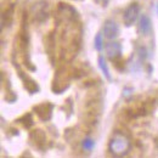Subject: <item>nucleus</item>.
Listing matches in <instances>:
<instances>
[{
    "mask_svg": "<svg viewBox=\"0 0 158 158\" xmlns=\"http://www.w3.org/2000/svg\"><path fill=\"white\" fill-rule=\"evenodd\" d=\"M131 148V142L129 138L123 134V133H114L112 139L110 140V143H108V150L110 152L116 156V157H123L125 155L129 153Z\"/></svg>",
    "mask_w": 158,
    "mask_h": 158,
    "instance_id": "1",
    "label": "nucleus"
},
{
    "mask_svg": "<svg viewBox=\"0 0 158 158\" xmlns=\"http://www.w3.org/2000/svg\"><path fill=\"white\" fill-rule=\"evenodd\" d=\"M57 23H69V22H74L77 19V11L67 4H60L57 7Z\"/></svg>",
    "mask_w": 158,
    "mask_h": 158,
    "instance_id": "2",
    "label": "nucleus"
},
{
    "mask_svg": "<svg viewBox=\"0 0 158 158\" xmlns=\"http://www.w3.org/2000/svg\"><path fill=\"white\" fill-rule=\"evenodd\" d=\"M32 17L37 23H41L49 17V5L46 1H38L32 6Z\"/></svg>",
    "mask_w": 158,
    "mask_h": 158,
    "instance_id": "3",
    "label": "nucleus"
},
{
    "mask_svg": "<svg viewBox=\"0 0 158 158\" xmlns=\"http://www.w3.org/2000/svg\"><path fill=\"white\" fill-rule=\"evenodd\" d=\"M139 12H140V9H139V5L138 4H131L129 5L124 14H123V21H124V24L130 27L135 23V21L138 20V16H139Z\"/></svg>",
    "mask_w": 158,
    "mask_h": 158,
    "instance_id": "4",
    "label": "nucleus"
},
{
    "mask_svg": "<svg viewBox=\"0 0 158 158\" xmlns=\"http://www.w3.org/2000/svg\"><path fill=\"white\" fill-rule=\"evenodd\" d=\"M102 32L107 39L113 40L119 34V27L113 20H107L103 23Z\"/></svg>",
    "mask_w": 158,
    "mask_h": 158,
    "instance_id": "5",
    "label": "nucleus"
},
{
    "mask_svg": "<svg viewBox=\"0 0 158 158\" xmlns=\"http://www.w3.org/2000/svg\"><path fill=\"white\" fill-rule=\"evenodd\" d=\"M105 50H106L107 57H110L112 61L116 59H119L120 55H122V46L117 41H110L108 44H106Z\"/></svg>",
    "mask_w": 158,
    "mask_h": 158,
    "instance_id": "6",
    "label": "nucleus"
},
{
    "mask_svg": "<svg viewBox=\"0 0 158 158\" xmlns=\"http://www.w3.org/2000/svg\"><path fill=\"white\" fill-rule=\"evenodd\" d=\"M34 111L37 112V116L41 120H49L51 118V113H52V105H50V103H40V105L34 107Z\"/></svg>",
    "mask_w": 158,
    "mask_h": 158,
    "instance_id": "7",
    "label": "nucleus"
},
{
    "mask_svg": "<svg viewBox=\"0 0 158 158\" xmlns=\"http://www.w3.org/2000/svg\"><path fill=\"white\" fill-rule=\"evenodd\" d=\"M29 139H31L32 143H33L37 148H40V150L44 147V145H45V142H46V136H45L44 131H43V130H39V129L32 131Z\"/></svg>",
    "mask_w": 158,
    "mask_h": 158,
    "instance_id": "8",
    "label": "nucleus"
},
{
    "mask_svg": "<svg viewBox=\"0 0 158 158\" xmlns=\"http://www.w3.org/2000/svg\"><path fill=\"white\" fill-rule=\"evenodd\" d=\"M139 29L141 34L143 35H148L152 32V23H151V20L148 19V16L146 15L141 16V19L139 21Z\"/></svg>",
    "mask_w": 158,
    "mask_h": 158,
    "instance_id": "9",
    "label": "nucleus"
},
{
    "mask_svg": "<svg viewBox=\"0 0 158 158\" xmlns=\"http://www.w3.org/2000/svg\"><path fill=\"white\" fill-rule=\"evenodd\" d=\"M68 83H69L68 73H67L64 69H61L59 73L56 74V78H55V85H56V88H54V90H56L59 85H63L64 89H66L67 85H68Z\"/></svg>",
    "mask_w": 158,
    "mask_h": 158,
    "instance_id": "10",
    "label": "nucleus"
},
{
    "mask_svg": "<svg viewBox=\"0 0 158 158\" xmlns=\"http://www.w3.org/2000/svg\"><path fill=\"white\" fill-rule=\"evenodd\" d=\"M12 19H14V9H12V7H9V9L2 14V16H1V24H2V27H4L5 24H6V26L11 24Z\"/></svg>",
    "mask_w": 158,
    "mask_h": 158,
    "instance_id": "11",
    "label": "nucleus"
},
{
    "mask_svg": "<svg viewBox=\"0 0 158 158\" xmlns=\"http://www.w3.org/2000/svg\"><path fill=\"white\" fill-rule=\"evenodd\" d=\"M99 66H100V68H101V71H102V73L105 74V77L108 79V80H112V78H111V73H110V69H108V67H107L106 60H105L103 56H99Z\"/></svg>",
    "mask_w": 158,
    "mask_h": 158,
    "instance_id": "12",
    "label": "nucleus"
},
{
    "mask_svg": "<svg viewBox=\"0 0 158 158\" xmlns=\"http://www.w3.org/2000/svg\"><path fill=\"white\" fill-rule=\"evenodd\" d=\"M23 80H24V88L31 93V94H33V93H35L37 90H38V85H37V83L33 80V79L31 78H24L23 77Z\"/></svg>",
    "mask_w": 158,
    "mask_h": 158,
    "instance_id": "13",
    "label": "nucleus"
},
{
    "mask_svg": "<svg viewBox=\"0 0 158 158\" xmlns=\"http://www.w3.org/2000/svg\"><path fill=\"white\" fill-rule=\"evenodd\" d=\"M19 122L22 123V125H23L24 128H31V127L33 125V118H32V114H31V113H27V114L22 116V117L19 119Z\"/></svg>",
    "mask_w": 158,
    "mask_h": 158,
    "instance_id": "14",
    "label": "nucleus"
},
{
    "mask_svg": "<svg viewBox=\"0 0 158 158\" xmlns=\"http://www.w3.org/2000/svg\"><path fill=\"white\" fill-rule=\"evenodd\" d=\"M94 146H95V142L90 138H86L83 141V147H84V150H86V151H91V150L94 148Z\"/></svg>",
    "mask_w": 158,
    "mask_h": 158,
    "instance_id": "15",
    "label": "nucleus"
},
{
    "mask_svg": "<svg viewBox=\"0 0 158 158\" xmlns=\"http://www.w3.org/2000/svg\"><path fill=\"white\" fill-rule=\"evenodd\" d=\"M102 48H103V40H102V35L99 33L95 37V49L100 51V50H102Z\"/></svg>",
    "mask_w": 158,
    "mask_h": 158,
    "instance_id": "16",
    "label": "nucleus"
},
{
    "mask_svg": "<svg viewBox=\"0 0 158 158\" xmlns=\"http://www.w3.org/2000/svg\"><path fill=\"white\" fill-rule=\"evenodd\" d=\"M96 1H98L99 4H101L102 6H106V5L108 4V1H110V0H96Z\"/></svg>",
    "mask_w": 158,
    "mask_h": 158,
    "instance_id": "17",
    "label": "nucleus"
},
{
    "mask_svg": "<svg viewBox=\"0 0 158 158\" xmlns=\"http://www.w3.org/2000/svg\"><path fill=\"white\" fill-rule=\"evenodd\" d=\"M157 9H158V7H157Z\"/></svg>",
    "mask_w": 158,
    "mask_h": 158,
    "instance_id": "18",
    "label": "nucleus"
}]
</instances>
